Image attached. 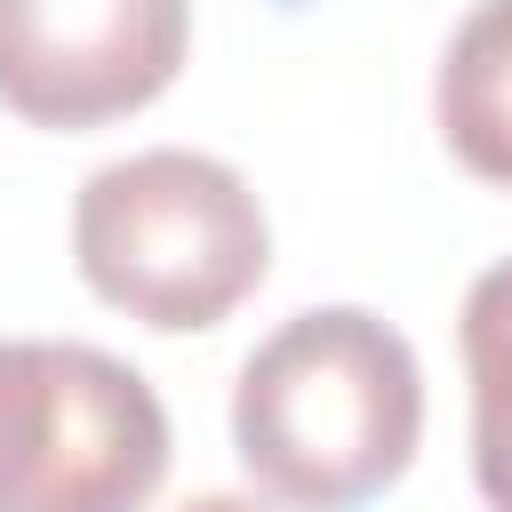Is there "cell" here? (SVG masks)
I'll return each instance as SVG.
<instances>
[{"label": "cell", "instance_id": "1", "mask_svg": "<svg viewBox=\"0 0 512 512\" xmlns=\"http://www.w3.org/2000/svg\"><path fill=\"white\" fill-rule=\"evenodd\" d=\"M416 440H424L416 344L360 304H312L240 360L232 448L240 472L288 512L376 504L416 464Z\"/></svg>", "mask_w": 512, "mask_h": 512}, {"label": "cell", "instance_id": "2", "mask_svg": "<svg viewBox=\"0 0 512 512\" xmlns=\"http://www.w3.org/2000/svg\"><path fill=\"white\" fill-rule=\"evenodd\" d=\"M72 264L112 312L160 336H192L256 296V280L272 272V224L232 160L152 144L104 160L80 184Z\"/></svg>", "mask_w": 512, "mask_h": 512}, {"label": "cell", "instance_id": "3", "mask_svg": "<svg viewBox=\"0 0 512 512\" xmlns=\"http://www.w3.org/2000/svg\"><path fill=\"white\" fill-rule=\"evenodd\" d=\"M168 480L160 392L56 336H0V512H144Z\"/></svg>", "mask_w": 512, "mask_h": 512}, {"label": "cell", "instance_id": "4", "mask_svg": "<svg viewBox=\"0 0 512 512\" xmlns=\"http://www.w3.org/2000/svg\"><path fill=\"white\" fill-rule=\"evenodd\" d=\"M192 48V0H0V104L24 128L144 112Z\"/></svg>", "mask_w": 512, "mask_h": 512}, {"label": "cell", "instance_id": "5", "mask_svg": "<svg viewBox=\"0 0 512 512\" xmlns=\"http://www.w3.org/2000/svg\"><path fill=\"white\" fill-rule=\"evenodd\" d=\"M440 136L464 176L512 192V0H472L432 80Z\"/></svg>", "mask_w": 512, "mask_h": 512}, {"label": "cell", "instance_id": "6", "mask_svg": "<svg viewBox=\"0 0 512 512\" xmlns=\"http://www.w3.org/2000/svg\"><path fill=\"white\" fill-rule=\"evenodd\" d=\"M464 376H472V480L488 512H512V256L464 288Z\"/></svg>", "mask_w": 512, "mask_h": 512}, {"label": "cell", "instance_id": "7", "mask_svg": "<svg viewBox=\"0 0 512 512\" xmlns=\"http://www.w3.org/2000/svg\"><path fill=\"white\" fill-rule=\"evenodd\" d=\"M176 512H272V504H256V496H192Z\"/></svg>", "mask_w": 512, "mask_h": 512}]
</instances>
